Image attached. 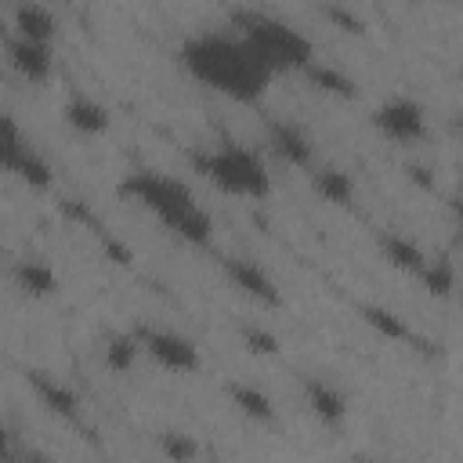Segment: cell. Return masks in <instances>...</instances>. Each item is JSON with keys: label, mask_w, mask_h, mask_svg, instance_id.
<instances>
[{"label": "cell", "mask_w": 463, "mask_h": 463, "mask_svg": "<svg viewBox=\"0 0 463 463\" xmlns=\"http://www.w3.org/2000/svg\"><path fill=\"white\" fill-rule=\"evenodd\" d=\"M177 58L195 83H203L206 90H213L228 101H239V105L260 101L275 80L239 33H221V29L192 33L181 43Z\"/></svg>", "instance_id": "6da1fadb"}, {"label": "cell", "mask_w": 463, "mask_h": 463, "mask_svg": "<svg viewBox=\"0 0 463 463\" xmlns=\"http://www.w3.org/2000/svg\"><path fill=\"white\" fill-rule=\"evenodd\" d=\"M119 195L137 203L141 210H148L170 235L192 242V246H206L213 239V217L195 203L192 188L163 170H130L119 181Z\"/></svg>", "instance_id": "7a4b0ae2"}, {"label": "cell", "mask_w": 463, "mask_h": 463, "mask_svg": "<svg viewBox=\"0 0 463 463\" xmlns=\"http://www.w3.org/2000/svg\"><path fill=\"white\" fill-rule=\"evenodd\" d=\"M239 36L250 43V51L268 65L271 76L279 72H304L315 61V43L304 29L293 22L268 14V11H239L235 14Z\"/></svg>", "instance_id": "3957f363"}, {"label": "cell", "mask_w": 463, "mask_h": 463, "mask_svg": "<svg viewBox=\"0 0 463 463\" xmlns=\"http://www.w3.org/2000/svg\"><path fill=\"white\" fill-rule=\"evenodd\" d=\"M192 166L224 195L235 199H268L271 195V174L264 166V159L239 141H217L213 148H203L192 156Z\"/></svg>", "instance_id": "277c9868"}, {"label": "cell", "mask_w": 463, "mask_h": 463, "mask_svg": "<svg viewBox=\"0 0 463 463\" xmlns=\"http://www.w3.org/2000/svg\"><path fill=\"white\" fill-rule=\"evenodd\" d=\"M0 174H11L36 192H47L54 184V170L47 156L25 137V130L11 112H0Z\"/></svg>", "instance_id": "5b68a950"}, {"label": "cell", "mask_w": 463, "mask_h": 463, "mask_svg": "<svg viewBox=\"0 0 463 463\" xmlns=\"http://www.w3.org/2000/svg\"><path fill=\"white\" fill-rule=\"evenodd\" d=\"M134 336H137V344H141V354H148L159 369H166V373H174V376H192V373H199V365H203V354H199L195 340H188V336L177 333V329L141 322V326H134Z\"/></svg>", "instance_id": "8992f818"}, {"label": "cell", "mask_w": 463, "mask_h": 463, "mask_svg": "<svg viewBox=\"0 0 463 463\" xmlns=\"http://www.w3.org/2000/svg\"><path fill=\"white\" fill-rule=\"evenodd\" d=\"M373 127H376V134L380 137H387L391 145H420L423 137H427V109L416 101V98H409V94H394V98H387L376 112H373Z\"/></svg>", "instance_id": "52a82bcc"}, {"label": "cell", "mask_w": 463, "mask_h": 463, "mask_svg": "<svg viewBox=\"0 0 463 463\" xmlns=\"http://www.w3.org/2000/svg\"><path fill=\"white\" fill-rule=\"evenodd\" d=\"M224 275H228V282H232L239 293H246L250 300H257V304H264V307H279V304H282V289H279V282L271 279V271L260 268V260H253V257H228V260H224Z\"/></svg>", "instance_id": "ba28073f"}, {"label": "cell", "mask_w": 463, "mask_h": 463, "mask_svg": "<svg viewBox=\"0 0 463 463\" xmlns=\"http://www.w3.org/2000/svg\"><path fill=\"white\" fill-rule=\"evenodd\" d=\"M7 65L33 87H43L51 76H54V43H40V40H25V36H14L7 40Z\"/></svg>", "instance_id": "9c48e42d"}, {"label": "cell", "mask_w": 463, "mask_h": 463, "mask_svg": "<svg viewBox=\"0 0 463 463\" xmlns=\"http://www.w3.org/2000/svg\"><path fill=\"white\" fill-rule=\"evenodd\" d=\"M304 402H307L311 416L322 427L340 430L347 423V409L351 405H347V394L333 380H326V376H304Z\"/></svg>", "instance_id": "30bf717a"}, {"label": "cell", "mask_w": 463, "mask_h": 463, "mask_svg": "<svg viewBox=\"0 0 463 463\" xmlns=\"http://www.w3.org/2000/svg\"><path fill=\"white\" fill-rule=\"evenodd\" d=\"M268 148H271L286 166H297V170H311V166H315V145H311V137L304 134L300 123L275 119V123L268 127Z\"/></svg>", "instance_id": "8fae6325"}, {"label": "cell", "mask_w": 463, "mask_h": 463, "mask_svg": "<svg viewBox=\"0 0 463 463\" xmlns=\"http://www.w3.org/2000/svg\"><path fill=\"white\" fill-rule=\"evenodd\" d=\"M25 383L33 387V394L40 398V405H47V412H54L58 420H69V423L80 420V394L65 380H58L54 373H43V369H29L25 373Z\"/></svg>", "instance_id": "7c38bea8"}, {"label": "cell", "mask_w": 463, "mask_h": 463, "mask_svg": "<svg viewBox=\"0 0 463 463\" xmlns=\"http://www.w3.org/2000/svg\"><path fill=\"white\" fill-rule=\"evenodd\" d=\"M11 33L14 36H25V40L54 43L58 40V18H54V11L43 0H14Z\"/></svg>", "instance_id": "4fadbf2b"}, {"label": "cell", "mask_w": 463, "mask_h": 463, "mask_svg": "<svg viewBox=\"0 0 463 463\" xmlns=\"http://www.w3.org/2000/svg\"><path fill=\"white\" fill-rule=\"evenodd\" d=\"M61 116H65L69 130H76V134H83V137H101V134L112 127V112H109L98 98H90V94H72V98L65 101Z\"/></svg>", "instance_id": "5bb4252c"}, {"label": "cell", "mask_w": 463, "mask_h": 463, "mask_svg": "<svg viewBox=\"0 0 463 463\" xmlns=\"http://www.w3.org/2000/svg\"><path fill=\"white\" fill-rule=\"evenodd\" d=\"M11 279H14V286H18L25 297H33V300H47V297H54L58 286H61L58 271H54L47 260H40V257H22V260H14Z\"/></svg>", "instance_id": "9a60e30c"}, {"label": "cell", "mask_w": 463, "mask_h": 463, "mask_svg": "<svg viewBox=\"0 0 463 463\" xmlns=\"http://www.w3.org/2000/svg\"><path fill=\"white\" fill-rule=\"evenodd\" d=\"M380 253L398 268V271H409V275H420V268L427 264V253L423 246L405 235V232H380Z\"/></svg>", "instance_id": "2e32d148"}, {"label": "cell", "mask_w": 463, "mask_h": 463, "mask_svg": "<svg viewBox=\"0 0 463 463\" xmlns=\"http://www.w3.org/2000/svg\"><path fill=\"white\" fill-rule=\"evenodd\" d=\"M311 188L329 206H351L354 203V177L340 166H311Z\"/></svg>", "instance_id": "e0dca14e"}, {"label": "cell", "mask_w": 463, "mask_h": 463, "mask_svg": "<svg viewBox=\"0 0 463 463\" xmlns=\"http://www.w3.org/2000/svg\"><path fill=\"white\" fill-rule=\"evenodd\" d=\"M224 391H228L232 405H235L246 420H253V423H275V402H271V394L260 391L257 383H228Z\"/></svg>", "instance_id": "ac0fdd59"}, {"label": "cell", "mask_w": 463, "mask_h": 463, "mask_svg": "<svg viewBox=\"0 0 463 463\" xmlns=\"http://www.w3.org/2000/svg\"><path fill=\"white\" fill-rule=\"evenodd\" d=\"M304 76H307V83L318 90V94H329V98H354L358 94V87H354V80L347 76V72H340L336 65H329V61H311L307 69H304Z\"/></svg>", "instance_id": "d6986e66"}, {"label": "cell", "mask_w": 463, "mask_h": 463, "mask_svg": "<svg viewBox=\"0 0 463 463\" xmlns=\"http://www.w3.org/2000/svg\"><path fill=\"white\" fill-rule=\"evenodd\" d=\"M137 358H141V344H137L134 329L130 333H112L105 340V365L112 373H130L137 365Z\"/></svg>", "instance_id": "ffe728a7"}, {"label": "cell", "mask_w": 463, "mask_h": 463, "mask_svg": "<svg viewBox=\"0 0 463 463\" xmlns=\"http://www.w3.org/2000/svg\"><path fill=\"white\" fill-rule=\"evenodd\" d=\"M362 318H365L380 336H387V340H416L412 329H409V322H405L402 315H394L391 307H383V304H365V307H362Z\"/></svg>", "instance_id": "44dd1931"}, {"label": "cell", "mask_w": 463, "mask_h": 463, "mask_svg": "<svg viewBox=\"0 0 463 463\" xmlns=\"http://www.w3.org/2000/svg\"><path fill=\"white\" fill-rule=\"evenodd\" d=\"M420 279L430 297H449L456 289V264L449 257H434V260L427 257V264L420 268Z\"/></svg>", "instance_id": "7402d4cb"}, {"label": "cell", "mask_w": 463, "mask_h": 463, "mask_svg": "<svg viewBox=\"0 0 463 463\" xmlns=\"http://www.w3.org/2000/svg\"><path fill=\"white\" fill-rule=\"evenodd\" d=\"M239 336H242V347L253 354H279V336L260 322H246L239 329Z\"/></svg>", "instance_id": "603a6c76"}, {"label": "cell", "mask_w": 463, "mask_h": 463, "mask_svg": "<svg viewBox=\"0 0 463 463\" xmlns=\"http://www.w3.org/2000/svg\"><path fill=\"white\" fill-rule=\"evenodd\" d=\"M159 452H163L166 459H195L203 449H199V441H195L192 434L166 430V434H159Z\"/></svg>", "instance_id": "cb8c5ba5"}, {"label": "cell", "mask_w": 463, "mask_h": 463, "mask_svg": "<svg viewBox=\"0 0 463 463\" xmlns=\"http://www.w3.org/2000/svg\"><path fill=\"white\" fill-rule=\"evenodd\" d=\"M14 456V445H11V430L4 427V420H0V463H7Z\"/></svg>", "instance_id": "d4e9b609"}, {"label": "cell", "mask_w": 463, "mask_h": 463, "mask_svg": "<svg viewBox=\"0 0 463 463\" xmlns=\"http://www.w3.org/2000/svg\"><path fill=\"white\" fill-rule=\"evenodd\" d=\"M7 40H11V22L0 18V47H7Z\"/></svg>", "instance_id": "484cf974"}]
</instances>
